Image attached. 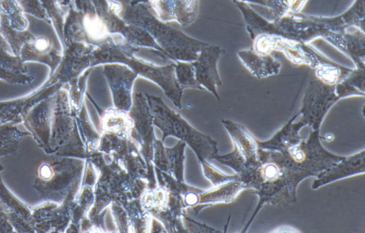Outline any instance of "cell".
<instances>
[{
    "label": "cell",
    "instance_id": "obj_26",
    "mask_svg": "<svg viewBox=\"0 0 365 233\" xmlns=\"http://www.w3.org/2000/svg\"><path fill=\"white\" fill-rule=\"evenodd\" d=\"M307 0H291L289 11L292 13H301Z\"/></svg>",
    "mask_w": 365,
    "mask_h": 233
},
{
    "label": "cell",
    "instance_id": "obj_11",
    "mask_svg": "<svg viewBox=\"0 0 365 233\" xmlns=\"http://www.w3.org/2000/svg\"><path fill=\"white\" fill-rule=\"evenodd\" d=\"M103 74L110 91L113 107L128 113L133 103V88L138 74L119 63L103 64Z\"/></svg>",
    "mask_w": 365,
    "mask_h": 233
},
{
    "label": "cell",
    "instance_id": "obj_29",
    "mask_svg": "<svg viewBox=\"0 0 365 233\" xmlns=\"http://www.w3.org/2000/svg\"><path fill=\"white\" fill-rule=\"evenodd\" d=\"M272 232H299L300 231H298L294 227H288V226H283L277 228V229L271 231Z\"/></svg>",
    "mask_w": 365,
    "mask_h": 233
},
{
    "label": "cell",
    "instance_id": "obj_7",
    "mask_svg": "<svg viewBox=\"0 0 365 233\" xmlns=\"http://www.w3.org/2000/svg\"><path fill=\"white\" fill-rule=\"evenodd\" d=\"M143 208L162 223L167 232H187L183 224L185 207L180 197L157 184L140 197Z\"/></svg>",
    "mask_w": 365,
    "mask_h": 233
},
{
    "label": "cell",
    "instance_id": "obj_12",
    "mask_svg": "<svg viewBox=\"0 0 365 233\" xmlns=\"http://www.w3.org/2000/svg\"><path fill=\"white\" fill-rule=\"evenodd\" d=\"M143 3L152 9L158 19L164 22L175 21L189 26L196 19L199 0H132L130 4Z\"/></svg>",
    "mask_w": 365,
    "mask_h": 233
},
{
    "label": "cell",
    "instance_id": "obj_5",
    "mask_svg": "<svg viewBox=\"0 0 365 233\" xmlns=\"http://www.w3.org/2000/svg\"><path fill=\"white\" fill-rule=\"evenodd\" d=\"M319 130H311L308 139L280 152L279 160L284 170L292 202L297 201V189L303 180L319 173L344 158L325 149L321 143Z\"/></svg>",
    "mask_w": 365,
    "mask_h": 233
},
{
    "label": "cell",
    "instance_id": "obj_25",
    "mask_svg": "<svg viewBox=\"0 0 365 233\" xmlns=\"http://www.w3.org/2000/svg\"><path fill=\"white\" fill-rule=\"evenodd\" d=\"M183 224L187 232H220L221 231L215 229L205 224L200 223L185 214L183 217Z\"/></svg>",
    "mask_w": 365,
    "mask_h": 233
},
{
    "label": "cell",
    "instance_id": "obj_28",
    "mask_svg": "<svg viewBox=\"0 0 365 233\" xmlns=\"http://www.w3.org/2000/svg\"><path fill=\"white\" fill-rule=\"evenodd\" d=\"M50 41L44 37L38 38L35 42V48L38 51H45L50 46Z\"/></svg>",
    "mask_w": 365,
    "mask_h": 233
},
{
    "label": "cell",
    "instance_id": "obj_19",
    "mask_svg": "<svg viewBox=\"0 0 365 233\" xmlns=\"http://www.w3.org/2000/svg\"><path fill=\"white\" fill-rule=\"evenodd\" d=\"M364 0H355L349 9L339 16L317 18L329 31L342 34L351 27L364 31Z\"/></svg>",
    "mask_w": 365,
    "mask_h": 233
},
{
    "label": "cell",
    "instance_id": "obj_8",
    "mask_svg": "<svg viewBox=\"0 0 365 233\" xmlns=\"http://www.w3.org/2000/svg\"><path fill=\"white\" fill-rule=\"evenodd\" d=\"M252 48L261 53H270L279 51L296 65H307L311 68L329 63L331 60L309 43L297 41L277 35H259L253 41Z\"/></svg>",
    "mask_w": 365,
    "mask_h": 233
},
{
    "label": "cell",
    "instance_id": "obj_10",
    "mask_svg": "<svg viewBox=\"0 0 365 233\" xmlns=\"http://www.w3.org/2000/svg\"><path fill=\"white\" fill-rule=\"evenodd\" d=\"M341 98L336 93V84L325 83L319 79L309 82L299 110L301 120L311 128V130L320 129V126L331 108Z\"/></svg>",
    "mask_w": 365,
    "mask_h": 233
},
{
    "label": "cell",
    "instance_id": "obj_3",
    "mask_svg": "<svg viewBox=\"0 0 365 233\" xmlns=\"http://www.w3.org/2000/svg\"><path fill=\"white\" fill-rule=\"evenodd\" d=\"M140 48L128 44L122 36L112 35L103 43L94 46L91 54V67L108 63L125 64L138 76L158 85L178 108H182L183 90L178 86L175 76L174 62L159 66L138 58L135 53Z\"/></svg>",
    "mask_w": 365,
    "mask_h": 233
},
{
    "label": "cell",
    "instance_id": "obj_21",
    "mask_svg": "<svg viewBox=\"0 0 365 233\" xmlns=\"http://www.w3.org/2000/svg\"><path fill=\"white\" fill-rule=\"evenodd\" d=\"M346 56L356 68L365 69V33L356 27H351L342 33Z\"/></svg>",
    "mask_w": 365,
    "mask_h": 233
},
{
    "label": "cell",
    "instance_id": "obj_20",
    "mask_svg": "<svg viewBox=\"0 0 365 233\" xmlns=\"http://www.w3.org/2000/svg\"><path fill=\"white\" fill-rule=\"evenodd\" d=\"M87 95L99 114L102 132H110L130 136L132 122L128 113L118 110L113 106L103 110L88 93Z\"/></svg>",
    "mask_w": 365,
    "mask_h": 233
},
{
    "label": "cell",
    "instance_id": "obj_23",
    "mask_svg": "<svg viewBox=\"0 0 365 233\" xmlns=\"http://www.w3.org/2000/svg\"><path fill=\"white\" fill-rule=\"evenodd\" d=\"M174 71L176 81L182 90L186 88L205 90L195 78L194 68L191 62L175 61Z\"/></svg>",
    "mask_w": 365,
    "mask_h": 233
},
{
    "label": "cell",
    "instance_id": "obj_18",
    "mask_svg": "<svg viewBox=\"0 0 365 233\" xmlns=\"http://www.w3.org/2000/svg\"><path fill=\"white\" fill-rule=\"evenodd\" d=\"M237 56L249 71L257 78L278 74L281 68V63L270 53L258 52L252 47L239 51Z\"/></svg>",
    "mask_w": 365,
    "mask_h": 233
},
{
    "label": "cell",
    "instance_id": "obj_2",
    "mask_svg": "<svg viewBox=\"0 0 365 233\" xmlns=\"http://www.w3.org/2000/svg\"><path fill=\"white\" fill-rule=\"evenodd\" d=\"M112 11L126 24L146 31L161 48L169 60L192 62L198 56L202 48L209 43L195 39L181 30L169 26L156 17L143 3L130 4L129 2L108 0Z\"/></svg>",
    "mask_w": 365,
    "mask_h": 233
},
{
    "label": "cell",
    "instance_id": "obj_1",
    "mask_svg": "<svg viewBox=\"0 0 365 233\" xmlns=\"http://www.w3.org/2000/svg\"><path fill=\"white\" fill-rule=\"evenodd\" d=\"M97 179L94 185V202L88 213L92 232H105L104 216L112 202H124L140 197L148 187L143 179L131 177L113 158L97 150L88 155Z\"/></svg>",
    "mask_w": 365,
    "mask_h": 233
},
{
    "label": "cell",
    "instance_id": "obj_27",
    "mask_svg": "<svg viewBox=\"0 0 365 233\" xmlns=\"http://www.w3.org/2000/svg\"><path fill=\"white\" fill-rule=\"evenodd\" d=\"M39 175L42 178L45 180H49L53 176V171L51 166L44 164L42 165L39 168Z\"/></svg>",
    "mask_w": 365,
    "mask_h": 233
},
{
    "label": "cell",
    "instance_id": "obj_13",
    "mask_svg": "<svg viewBox=\"0 0 365 233\" xmlns=\"http://www.w3.org/2000/svg\"><path fill=\"white\" fill-rule=\"evenodd\" d=\"M225 51L219 46L210 45L202 48L197 58L191 63L197 83L220 100L217 88L222 86L217 63Z\"/></svg>",
    "mask_w": 365,
    "mask_h": 233
},
{
    "label": "cell",
    "instance_id": "obj_4",
    "mask_svg": "<svg viewBox=\"0 0 365 233\" xmlns=\"http://www.w3.org/2000/svg\"><path fill=\"white\" fill-rule=\"evenodd\" d=\"M153 115L154 126L163 133L161 140L174 137L188 145L195 154L204 176L216 168L212 161L218 153L217 142L195 129L178 113L172 110L163 99L145 93Z\"/></svg>",
    "mask_w": 365,
    "mask_h": 233
},
{
    "label": "cell",
    "instance_id": "obj_30",
    "mask_svg": "<svg viewBox=\"0 0 365 233\" xmlns=\"http://www.w3.org/2000/svg\"><path fill=\"white\" fill-rule=\"evenodd\" d=\"M246 3L255 4L267 8L269 5V0H238Z\"/></svg>",
    "mask_w": 365,
    "mask_h": 233
},
{
    "label": "cell",
    "instance_id": "obj_22",
    "mask_svg": "<svg viewBox=\"0 0 365 233\" xmlns=\"http://www.w3.org/2000/svg\"><path fill=\"white\" fill-rule=\"evenodd\" d=\"M352 71L333 61L322 64L315 68V75L319 81L335 85L343 81Z\"/></svg>",
    "mask_w": 365,
    "mask_h": 233
},
{
    "label": "cell",
    "instance_id": "obj_31",
    "mask_svg": "<svg viewBox=\"0 0 365 233\" xmlns=\"http://www.w3.org/2000/svg\"><path fill=\"white\" fill-rule=\"evenodd\" d=\"M124 1H128V2H130V1H132V0H124Z\"/></svg>",
    "mask_w": 365,
    "mask_h": 233
},
{
    "label": "cell",
    "instance_id": "obj_15",
    "mask_svg": "<svg viewBox=\"0 0 365 233\" xmlns=\"http://www.w3.org/2000/svg\"><path fill=\"white\" fill-rule=\"evenodd\" d=\"M364 172L365 150H362L352 155L344 157L343 159L319 173L313 182L312 189L317 190L334 181L363 174Z\"/></svg>",
    "mask_w": 365,
    "mask_h": 233
},
{
    "label": "cell",
    "instance_id": "obj_16",
    "mask_svg": "<svg viewBox=\"0 0 365 233\" xmlns=\"http://www.w3.org/2000/svg\"><path fill=\"white\" fill-rule=\"evenodd\" d=\"M247 189L245 185L240 180H233L209 190H202L198 195L197 204L192 208V212L197 214L205 207L218 203L233 202L240 193Z\"/></svg>",
    "mask_w": 365,
    "mask_h": 233
},
{
    "label": "cell",
    "instance_id": "obj_6",
    "mask_svg": "<svg viewBox=\"0 0 365 233\" xmlns=\"http://www.w3.org/2000/svg\"><path fill=\"white\" fill-rule=\"evenodd\" d=\"M222 123L234 145L226 155H217L214 160L230 167L240 177L252 171L260 164L257 139L242 124L222 119Z\"/></svg>",
    "mask_w": 365,
    "mask_h": 233
},
{
    "label": "cell",
    "instance_id": "obj_14",
    "mask_svg": "<svg viewBox=\"0 0 365 233\" xmlns=\"http://www.w3.org/2000/svg\"><path fill=\"white\" fill-rule=\"evenodd\" d=\"M186 145L179 141L175 146L167 147L161 140L153 143V165L154 169L164 172L178 181H185V149Z\"/></svg>",
    "mask_w": 365,
    "mask_h": 233
},
{
    "label": "cell",
    "instance_id": "obj_24",
    "mask_svg": "<svg viewBox=\"0 0 365 233\" xmlns=\"http://www.w3.org/2000/svg\"><path fill=\"white\" fill-rule=\"evenodd\" d=\"M81 126L82 135L83 136V144L87 155L98 150L101 134H99L91 123L86 109L83 105L81 113Z\"/></svg>",
    "mask_w": 365,
    "mask_h": 233
},
{
    "label": "cell",
    "instance_id": "obj_17",
    "mask_svg": "<svg viewBox=\"0 0 365 233\" xmlns=\"http://www.w3.org/2000/svg\"><path fill=\"white\" fill-rule=\"evenodd\" d=\"M299 113L295 114L271 138L267 140H257L259 149L283 152L298 145L302 140L299 131L305 124L299 120L295 122Z\"/></svg>",
    "mask_w": 365,
    "mask_h": 233
},
{
    "label": "cell",
    "instance_id": "obj_9",
    "mask_svg": "<svg viewBox=\"0 0 365 233\" xmlns=\"http://www.w3.org/2000/svg\"><path fill=\"white\" fill-rule=\"evenodd\" d=\"M128 115L132 122L130 138L139 145V150L150 173L153 165V143L155 139L153 115L145 93H135Z\"/></svg>",
    "mask_w": 365,
    "mask_h": 233
}]
</instances>
